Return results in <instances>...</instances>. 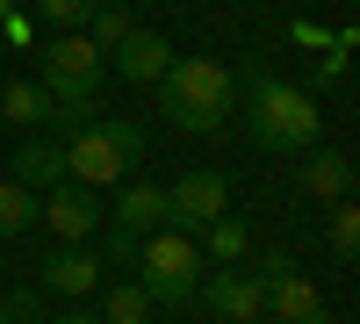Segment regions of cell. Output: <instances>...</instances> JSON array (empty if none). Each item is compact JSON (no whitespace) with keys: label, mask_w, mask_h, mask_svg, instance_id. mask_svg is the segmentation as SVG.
Masks as SVG:
<instances>
[{"label":"cell","mask_w":360,"mask_h":324,"mask_svg":"<svg viewBox=\"0 0 360 324\" xmlns=\"http://www.w3.org/2000/svg\"><path fill=\"white\" fill-rule=\"evenodd\" d=\"M195 245H209V259H217V267H238V259L252 252V231L238 223V216H217V223H209Z\"/></svg>","instance_id":"obj_17"},{"label":"cell","mask_w":360,"mask_h":324,"mask_svg":"<svg viewBox=\"0 0 360 324\" xmlns=\"http://www.w3.org/2000/svg\"><path fill=\"white\" fill-rule=\"evenodd\" d=\"M332 252L339 259L360 252V209H353V202H332Z\"/></svg>","instance_id":"obj_21"},{"label":"cell","mask_w":360,"mask_h":324,"mask_svg":"<svg viewBox=\"0 0 360 324\" xmlns=\"http://www.w3.org/2000/svg\"><path fill=\"white\" fill-rule=\"evenodd\" d=\"M44 324H101L94 310H65V317H44Z\"/></svg>","instance_id":"obj_22"},{"label":"cell","mask_w":360,"mask_h":324,"mask_svg":"<svg viewBox=\"0 0 360 324\" xmlns=\"http://www.w3.org/2000/svg\"><path fill=\"white\" fill-rule=\"evenodd\" d=\"M37 216H44V195H29L22 181H0V238H22Z\"/></svg>","instance_id":"obj_16"},{"label":"cell","mask_w":360,"mask_h":324,"mask_svg":"<svg viewBox=\"0 0 360 324\" xmlns=\"http://www.w3.org/2000/svg\"><path fill=\"white\" fill-rule=\"evenodd\" d=\"M130 29H137V15H130V8H115V0H101V8H94V22H86V29H79V37H86V44H94L101 58H108L115 44H123V37H130Z\"/></svg>","instance_id":"obj_18"},{"label":"cell","mask_w":360,"mask_h":324,"mask_svg":"<svg viewBox=\"0 0 360 324\" xmlns=\"http://www.w3.org/2000/svg\"><path fill=\"white\" fill-rule=\"evenodd\" d=\"M0 123H15L22 137H37L44 123H51V94L37 79H15V86H0Z\"/></svg>","instance_id":"obj_14"},{"label":"cell","mask_w":360,"mask_h":324,"mask_svg":"<svg viewBox=\"0 0 360 324\" xmlns=\"http://www.w3.org/2000/svg\"><path fill=\"white\" fill-rule=\"evenodd\" d=\"M58 245H86L94 231L108 223V202H101V188H79V181H58L51 195H44V216H37Z\"/></svg>","instance_id":"obj_8"},{"label":"cell","mask_w":360,"mask_h":324,"mask_svg":"<svg viewBox=\"0 0 360 324\" xmlns=\"http://www.w3.org/2000/svg\"><path fill=\"white\" fill-rule=\"evenodd\" d=\"M8 166H15L8 181H22L29 195H51L58 181H65V144H51V137H22Z\"/></svg>","instance_id":"obj_13"},{"label":"cell","mask_w":360,"mask_h":324,"mask_svg":"<svg viewBox=\"0 0 360 324\" xmlns=\"http://www.w3.org/2000/svg\"><path fill=\"white\" fill-rule=\"evenodd\" d=\"M295 188L310 202H353V159L317 144V152H303V166H295Z\"/></svg>","instance_id":"obj_12"},{"label":"cell","mask_w":360,"mask_h":324,"mask_svg":"<svg viewBox=\"0 0 360 324\" xmlns=\"http://www.w3.org/2000/svg\"><path fill=\"white\" fill-rule=\"evenodd\" d=\"M0 58H8V51H0Z\"/></svg>","instance_id":"obj_23"},{"label":"cell","mask_w":360,"mask_h":324,"mask_svg":"<svg viewBox=\"0 0 360 324\" xmlns=\"http://www.w3.org/2000/svg\"><path fill=\"white\" fill-rule=\"evenodd\" d=\"M217 216H231V181H224L217 166H188V173L166 188V231H188V238H202Z\"/></svg>","instance_id":"obj_7"},{"label":"cell","mask_w":360,"mask_h":324,"mask_svg":"<svg viewBox=\"0 0 360 324\" xmlns=\"http://www.w3.org/2000/svg\"><path fill=\"white\" fill-rule=\"evenodd\" d=\"M173 58H180V51L159 37V29H130V37L108 51V72H115V79H130V86H152V79L173 65Z\"/></svg>","instance_id":"obj_11"},{"label":"cell","mask_w":360,"mask_h":324,"mask_svg":"<svg viewBox=\"0 0 360 324\" xmlns=\"http://www.w3.org/2000/svg\"><path fill=\"white\" fill-rule=\"evenodd\" d=\"M0 324H44V296L37 288H0Z\"/></svg>","instance_id":"obj_20"},{"label":"cell","mask_w":360,"mask_h":324,"mask_svg":"<svg viewBox=\"0 0 360 324\" xmlns=\"http://www.w3.org/2000/svg\"><path fill=\"white\" fill-rule=\"evenodd\" d=\"M152 86H159V115L188 137H217L238 108V72L217 58H173Z\"/></svg>","instance_id":"obj_2"},{"label":"cell","mask_w":360,"mask_h":324,"mask_svg":"<svg viewBox=\"0 0 360 324\" xmlns=\"http://www.w3.org/2000/svg\"><path fill=\"white\" fill-rule=\"evenodd\" d=\"M238 108H245V137L259 144V152H274V159H303V152H317V137H324L317 94L295 86V79H274L266 65L238 72Z\"/></svg>","instance_id":"obj_1"},{"label":"cell","mask_w":360,"mask_h":324,"mask_svg":"<svg viewBox=\"0 0 360 324\" xmlns=\"http://www.w3.org/2000/svg\"><path fill=\"white\" fill-rule=\"evenodd\" d=\"M144 166V123L130 115H94V123H79L72 144H65V181L79 188H123L130 173Z\"/></svg>","instance_id":"obj_4"},{"label":"cell","mask_w":360,"mask_h":324,"mask_svg":"<svg viewBox=\"0 0 360 324\" xmlns=\"http://www.w3.org/2000/svg\"><path fill=\"white\" fill-rule=\"evenodd\" d=\"M101 324H152V296L144 281H101Z\"/></svg>","instance_id":"obj_15"},{"label":"cell","mask_w":360,"mask_h":324,"mask_svg":"<svg viewBox=\"0 0 360 324\" xmlns=\"http://www.w3.org/2000/svg\"><path fill=\"white\" fill-rule=\"evenodd\" d=\"M195 303L217 317V324H259V281L245 267H209L195 281Z\"/></svg>","instance_id":"obj_9"},{"label":"cell","mask_w":360,"mask_h":324,"mask_svg":"<svg viewBox=\"0 0 360 324\" xmlns=\"http://www.w3.org/2000/svg\"><path fill=\"white\" fill-rule=\"evenodd\" d=\"M101 281H108V274H101V252H86V245H51V252H44V288H51V296L86 303Z\"/></svg>","instance_id":"obj_10"},{"label":"cell","mask_w":360,"mask_h":324,"mask_svg":"<svg viewBox=\"0 0 360 324\" xmlns=\"http://www.w3.org/2000/svg\"><path fill=\"white\" fill-rule=\"evenodd\" d=\"M101 79H108V58H101L94 44H86L79 29H58L51 44H37V86L51 94V123H58V130L94 123Z\"/></svg>","instance_id":"obj_3"},{"label":"cell","mask_w":360,"mask_h":324,"mask_svg":"<svg viewBox=\"0 0 360 324\" xmlns=\"http://www.w3.org/2000/svg\"><path fill=\"white\" fill-rule=\"evenodd\" d=\"M94 8H101V0H37V22H51V29H86Z\"/></svg>","instance_id":"obj_19"},{"label":"cell","mask_w":360,"mask_h":324,"mask_svg":"<svg viewBox=\"0 0 360 324\" xmlns=\"http://www.w3.org/2000/svg\"><path fill=\"white\" fill-rule=\"evenodd\" d=\"M252 281H259V317H274V324H324V288L295 267L288 252H266Z\"/></svg>","instance_id":"obj_6"},{"label":"cell","mask_w":360,"mask_h":324,"mask_svg":"<svg viewBox=\"0 0 360 324\" xmlns=\"http://www.w3.org/2000/svg\"><path fill=\"white\" fill-rule=\"evenodd\" d=\"M130 267L144 281V296H152V310H188L195 281H202V245L188 238V231H144Z\"/></svg>","instance_id":"obj_5"}]
</instances>
